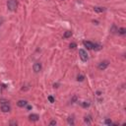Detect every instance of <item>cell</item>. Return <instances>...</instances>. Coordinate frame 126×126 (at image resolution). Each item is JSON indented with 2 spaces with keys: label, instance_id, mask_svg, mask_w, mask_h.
I'll list each match as a JSON object with an SVG mask.
<instances>
[{
  "label": "cell",
  "instance_id": "obj_13",
  "mask_svg": "<svg viewBox=\"0 0 126 126\" xmlns=\"http://www.w3.org/2000/svg\"><path fill=\"white\" fill-rule=\"evenodd\" d=\"M72 35V32L71 31H66L65 33H64V35H63V37H64L65 38H70Z\"/></svg>",
  "mask_w": 126,
  "mask_h": 126
},
{
  "label": "cell",
  "instance_id": "obj_16",
  "mask_svg": "<svg viewBox=\"0 0 126 126\" xmlns=\"http://www.w3.org/2000/svg\"><path fill=\"white\" fill-rule=\"evenodd\" d=\"M118 32H119V34H120V35H124V34L126 33V30H125L124 28H120V29L118 30Z\"/></svg>",
  "mask_w": 126,
  "mask_h": 126
},
{
  "label": "cell",
  "instance_id": "obj_3",
  "mask_svg": "<svg viewBox=\"0 0 126 126\" xmlns=\"http://www.w3.org/2000/svg\"><path fill=\"white\" fill-rule=\"evenodd\" d=\"M108 65H109V62L107 60H105V61L101 62L98 67V69H100V70H105V69H106L107 67H108Z\"/></svg>",
  "mask_w": 126,
  "mask_h": 126
},
{
  "label": "cell",
  "instance_id": "obj_24",
  "mask_svg": "<svg viewBox=\"0 0 126 126\" xmlns=\"http://www.w3.org/2000/svg\"><path fill=\"white\" fill-rule=\"evenodd\" d=\"M1 24H2V21H0V26H1Z\"/></svg>",
  "mask_w": 126,
  "mask_h": 126
},
{
  "label": "cell",
  "instance_id": "obj_21",
  "mask_svg": "<svg viewBox=\"0 0 126 126\" xmlns=\"http://www.w3.org/2000/svg\"><path fill=\"white\" fill-rule=\"evenodd\" d=\"M49 125H50V126H52V125H56V121H55V120H52L51 122L49 123Z\"/></svg>",
  "mask_w": 126,
  "mask_h": 126
},
{
  "label": "cell",
  "instance_id": "obj_14",
  "mask_svg": "<svg viewBox=\"0 0 126 126\" xmlns=\"http://www.w3.org/2000/svg\"><path fill=\"white\" fill-rule=\"evenodd\" d=\"M84 79H85L84 75H78L77 76V81H78V82H83Z\"/></svg>",
  "mask_w": 126,
  "mask_h": 126
},
{
  "label": "cell",
  "instance_id": "obj_4",
  "mask_svg": "<svg viewBox=\"0 0 126 126\" xmlns=\"http://www.w3.org/2000/svg\"><path fill=\"white\" fill-rule=\"evenodd\" d=\"M33 69H34V71L35 72V73H38V72L42 70V64H40L39 62H35L34 64V66H33Z\"/></svg>",
  "mask_w": 126,
  "mask_h": 126
},
{
  "label": "cell",
  "instance_id": "obj_17",
  "mask_svg": "<svg viewBox=\"0 0 126 126\" xmlns=\"http://www.w3.org/2000/svg\"><path fill=\"white\" fill-rule=\"evenodd\" d=\"M9 102L7 100H5V98H0V103L1 105H4V103H8Z\"/></svg>",
  "mask_w": 126,
  "mask_h": 126
},
{
  "label": "cell",
  "instance_id": "obj_5",
  "mask_svg": "<svg viewBox=\"0 0 126 126\" xmlns=\"http://www.w3.org/2000/svg\"><path fill=\"white\" fill-rule=\"evenodd\" d=\"M1 110L3 112H9L11 110V107L9 105V103H4V105H1Z\"/></svg>",
  "mask_w": 126,
  "mask_h": 126
},
{
  "label": "cell",
  "instance_id": "obj_7",
  "mask_svg": "<svg viewBox=\"0 0 126 126\" xmlns=\"http://www.w3.org/2000/svg\"><path fill=\"white\" fill-rule=\"evenodd\" d=\"M29 119H30L31 121H34V122H35V121H38V120L39 119V116H38V114H31V115L29 116Z\"/></svg>",
  "mask_w": 126,
  "mask_h": 126
},
{
  "label": "cell",
  "instance_id": "obj_2",
  "mask_svg": "<svg viewBox=\"0 0 126 126\" xmlns=\"http://www.w3.org/2000/svg\"><path fill=\"white\" fill-rule=\"evenodd\" d=\"M79 55H80L81 59H82L83 61H87L88 58H89L88 53H87V51L85 50V49H79Z\"/></svg>",
  "mask_w": 126,
  "mask_h": 126
},
{
  "label": "cell",
  "instance_id": "obj_20",
  "mask_svg": "<svg viewBox=\"0 0 126 126\" xmlns=\"http://www.w3.org/2000/svg\"><path fill=\"white\" fill-rule=\"evenodd\" d=\"M69 46H70V48H75L76 46H77V44H76L75 42H72V43H70Z\"/></svg>",
  "mask_w": 126,
  "mask_h": 126
},
{
  "label": "cell",
  "instance_id": "obj_12",
  "mask_svg": "<svg viewBox=\"0 0 126 126\" xmlns=\"http://www.w3.org/2000/svg\"><path fill=\"white\" fill-rule=\"evenodd\" d=\"M102 46L98 43H94V46H93V49H94V50H100V49H102Z\"/></svg>",
  "mask_w": 126,
  "mask_h": 126
},
{
  "label": "cell",
  "instance_id": "obj_22",
  "mask_svg": "<svg viewBox=\"0 0 126 126\" xmlns=\"http://www.w3.org/2000/svg\"><path fill=\"white\" fill-rule=\"evenodd\" d=\"M10 125H17V122H16V121H11Z\"/></svg>",
  "mask_w": 126,
  "mask_h": 126
},
{
  "label": "cell",
  "instance_id": "obj_23",
  "mask_svg": "<svg viewBox=\"0 0 126 126\" xmlns=\"http://www.w3.org/2000/svg\"><path fill=\"white\" fill-rule=\"evenodd\" d=\"M28 109H29V110L32 109V106H31V105H28Z\"/></svg>",
  "mask_w": 126,
  "mask_h": 126
},
{
  "label": "cell",
  "instance_id": "obj_8",
  "mask_svg": "<svg viewBox=\"0 0 126 126\" xmlns=\"http://www.w3.org/2000/svg\"><path fill=\"white\" fill-rule=\"evenodd\" d=\"M84 46L87 47V49H93L94 43L92 42H87V40H85V42H84Z\"/></svg>",
  "mask_w": 126,
  "mask_h": 126
},
{
  "label": "cell",
  "instance_id": "obj_6",
  "mask_svg": "<svg viewBox=\"0 0 126 126\" xmlns=\"http://www.w3.org/2000/svg\"><path fill=\"white\" fill-rule=\"evenodd\" d=\"M27 105H28V102L25 101V100H20L19 102H17V105L20 106V107H24V106H26Z\"/></svg>",
  "mask_w": 126,
  "mask_h": 126
},
{
  "label": "cell",
  "instance_id": "obj_11",
  "mask_svg": "<svg viewBox=\"0 0 126 126\" xmlns=\"http://www.w3.org/2000/svg\"><path fill=\"white\" fill-rule=\"evenodd\" d=\"M81 105H82L84 108H87V107H89L90 105H91V102H81Z\"/></svg>",
  "mask_w": 126,
  "mask_h": 126
},
{
  "label": "cell",
  "instance_id": "obj_18",
  "mask_svg": "<svg viewBox=\"0 0 126 126\" xmlns=\"http://www.w3.org/2000/svg\"><path fill=\"white\" fill-rule=\"evenodd\" d=\"M48 101L50 102L51 103H53V102H54V98H53L52 96H49V97H48Z\"/></svg>",
  "mask_w": 126,
  "mask_h": 126
},
{
  "label": "cell",
  "instance_id": "obj_1",
  "mask_svg": "<svg viewBox=\"0 0 126 126\" xmlns=\"http://www.w3.org/2000/svg\"><path fill=\"white\" fill-rule=\"evenodd\" d=\"M7 7L10 11H15L18 7V1L17 0H8Z\"/></svg>",
  "mask_w": 126,
  "mask_h": 126
},
{
  "label": "cell",
  "instance_id": "obj_15",
  "mask_svg": "<svg viewBox=\"0 0 126 126\" xmlns=\"http://www.w3.org/2000/svg\"><path fill=\"white\" fill-rule=\"evenodd\" d=\"M68 123L70 125H74V119H73V116H70V117H68Z\"/></svg>",
  "mask_w": 126,
  "mask_h": 126
},
{
  "label": "cell",
  "instance_id": "obj_10",
  "mask_svg": "<svg viewBox=\"0 0 126 126\" xmlns=\"http://www.w3.org/2000/svg\"><path fill=\"white\" fill-rule=\"evenodd\" d=\"M85 119V122H86L87 124H90V123H91V121H92V116L91 115H86V116H85V117H84Z\"/></svg>",
  "mask_w": 126,
  "mask_h": 126
},
{
  "label": "cell",
  "instance_id": "obj_19",
  "mask_svg": "<svg viewBox=\"0 0 126 126\" xmlns=\"http://www.w3.org/2000/svg\"><path fill=\"white\" fill-rule=\"evenodd\" d=\"M105 123L106 125H111V124H112V122H111V120H110V119H105Z\"/></svg>",
  "mask_w": 126,
  "mask_h": 126
},
{
  "label": "cell",
  "instance_id": "obj_9",
  "mask_svg": "<svg viewBox=\"0 0 126 126\" xmlns=\"http://www.w3.org/2000/svg\"><path fill=\"white\" fill-rule=\"evenodd\" d=\"M94 11L97 12V13H102V12L105 11V8H103V7H94Z\"/></svg>",
  "mask_w": 126,
  "mask_h": 126
}]
</instances>
